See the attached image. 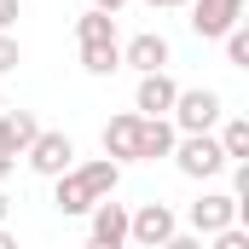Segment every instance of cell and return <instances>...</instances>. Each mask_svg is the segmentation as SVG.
<instances>
[{"instance_id":"cell-1","label":"cell","mask_w":249,"mask_h":249,"mask_svg":"<svg viewBox=\"0 0 249 249\" xmlns=\"http://www.w3.org/2000/svg\"><path fill=\"white\" fill-rule=\"evenodd\" d=\"M220 116H226V99L214 87H180L174 93V110H168V122L180 127V133H214Z\"/></svg>"},{"instance_id":"cell-2","label":"cell","mask_w":249,"mask_h":249,"mask_svg":"<svg viewBox=\"0 0 249 249\" xmlns=\"http://www.w3.org/2000/svg\"><path fill=\"white\" fill-rule=\"evenodd\" d=\"M168 157L180 162V174H186V180H214V174L226 168V151H220V139H214V133H180Z\"/></svg>"},{"instance_id":"cell-3","label":"cell","mask_w":249,"mask_h":249,"mask_svg":"<svg viewBox=\"0 0 249 249\" xmlns=\"http://www.w3.org/2000/svg\"><path fill=\"white\" fill-rule=\"evenodd\" d=\"M174 232H180V220H174V209H168V203H139V209H127V244L162 249Z\"/></svg>"},{"instance_id":"cell-4","label":"cell","mask_w":249,"mask_h":249,"mask_svg":"<svg viewBox=\"0 0 249 249\" xmlns=\"http://www.w3.org/2000/svg\"><path fill=\"white\" fill-rule=\"evenodd\" d=\"M197 41H220L232 23H244V0H186Z\"/></svg>"},{"instance_id":"cell-5","label":"cell","mask_w":249,"mask_h":249,"mask_svg":"<svg viewBox=\"0 0 249 249\" xmlns=\"http://www.w3.org/2000/svg\"><path fill=\"white\" fill-rule=\"evenodd\" d=\"M23 157H29V168H35L41 180H53V174H64V168L75 162V145H70V133H47V127H41Z\"/></svg>"},{"instance_id":"cell-6","label":"cell","mask_w":249,"mask_h":249,"mask_svg":"<svg viewBox=\"0 0 249 249\" xmlns=\"http://www.w3.org/2000/svg\"><path fill=\"white\" fill-rule=\"evenodd\" d=\"M174 75L168 70H139V87H133V110L139 116H168L174 110Z\"/></svg>"},{"instance_id":"cell-7","label":"cell","mask_w":249,"mask_h":249,"mask_svg":"<svg viewBox=\"0 0 249 249\" xmlns=\"http://www.w3.org/2000/svg\"><path fill=\"white\" fill-rule=\"evenodd\" d=\"M238 220V197L232 191H203L197 203H191V232L197 238H214L220 226H232Z\"/></svg>"},{"instance_id":"cell-8","label":"cell","mask_w":249,"mask_h":249,"mask_svg":"<svg viewBox=\"0 0 249 249\" xmlns=\"http://www.w3.org/2000/svg\"><path fill=\"white\" fill-rule=\"evenodd\" d=\"M87 214H93V226H87V232H93V249H122L127 244V203L99 197Z\"/></svg>"},{"instance_id":"cell-9","label":"cell","mask_w":249,"mask_h":249,"mask_svg":"<svg viewBox=\"0 0 249 249\" xmlns=\"http://www.w3.org/2000/svg\"><path fill=\"white\" fill-rule=\"evenodd\" d=\"M174 58V47H168V35H157V29H145V35H133L122 47V64L127 70H168Z\"/></svg>"},{"instance_id":"cell-10","label":"cell","mask_w":249,"mask_h":249,"mask_svg":"<svg viewBox=\"0 0 249 249\" xmlns=\"http://www.w3.org/2000/svg\"><path fill=\"white\" fill-rule=\"evenodd\" d=\"M174 139H180V127L168 122V116H139V151H133V162H157V157H168Z\"/></svg>"},{"instance_id":"cell-11","label":"cell","mask_w":249,"mask_h":249,"mask_svg":"<svg viewBox=\"0 0 249 249\" xmlns=\"http://www.w3.org/2000/svg\"><path fill=\"white\" fill-rule=\"evenodd\" d=\"M133 151H139V110H122V116L105 122V157L133 162Z\"/></svg>"},{"instance_id":"cell-12","label":"cell","mask_w":249,"mask_h":249,"mask_svg":"<svg viewBox=\"0 0 249 249\" xmlns=\"http://www.w3.org/2000/svg\"><path fill=\"white\" fill-rule=\"evenodd\" d=\"M35 133H41L35 110H6V116H0V151H6L12 162H18V157L29 151V139H35Z\"/></svg>"},{"instance_id":"cell-13","label":"cell","mask_w":249,"mask_h":249,"mask_svg":"<svg viewBox=\"0 0 249 249\" xmlns=\"http://www.w3.org/2000/svg\"><path fill=\"white\" fill-rule=\"evenodd\" d=\"M53 203H58V214H87V209H93V191L81 186L75 162H70L64 174H53Z\"/></svg>"},{"instance_id":"cell-14","label":"cell","mask_w":249,"mask_h":249,"mask_svg":"<svg viewBox=\"0 0 249 249\" xmlns=\"http://www.w3.org/2000/svg\"><path fill=\"white\" fill-rule=\"evenodd\" d=\"M75 174H81V186L93 191V203H99V197H116V186H122V162H116V157H93V162H81Z\"/></svg>"},{"instance_id":"cell-15","label":"cell","mask_w":249,"mask_h":249,"mask_svg":"<svg viewBox=\"0 0 249 249\" xmlns=\"http://www.w3.org/2000/svg\"><path fill=\"white\" fill-rule=\"evenodd\" d=\"M75 41H81V47H93V41H116V12L87 6V12L75 18Z\"/></svg>"},{"instance_id":"cell-16","label":"cell","mask_w":249,"mask_h":249,"mask_svg":"<svg viewBox=\"0 0 249 249\" xmlns=\"http://www.w3.org/2000/svg\"><path fill=\"white\" fill-rule=\"evenodd\" d=\"M81 70H87V75H116V70H122V41H93V47H81Z\"/></svg>"},{"instance_id":"cell-17","label":"cell","mask_w":249,"mask_h":249,"mask_svg":"<svg viewBox=\"0 0 249 249\" xmlns=\"http://www.w3.org/2000/svg\"><path fill=\"white\" fill-rule=\"evenodd\" d=\"M220 151H226V162H238V157H249V116H220Z\"/></svg>"},{"instance_id":"cell-18","label":"cell","mask_w":249,"mask_h":249,"mask_svg":"<svg viewBox=\"0 0 249 249\" xmlns=\"http://www.w3.org/2000/svg\"><path fill=\"white\" fill-rule=\"evenodd\" d=\"M220 41H226V64H238V70H249V29H244V23H232V29H226Z\"/></svg>"},{"instance_id":"cell-19","label":"cell","mask_w":249,"mask_h":249,"mask_svg":"<svg viewBox=\"0 0 249 249\" xmlns=\"http://www.w3.org/2000/svg\"><path fill=\"white\" fill-rule=\"evenodd\" d=\"M18 64H23V53H18L12 29H0V75H6V70H18Z\"/></svg>"},{"instance_id":"cell-20","label":"cell","mask_w":249,"mask_h":249,"mask_svg":"<svg viewBox=\"0 0 249 249\" xmlns=\"http://www.w3.org/2000/svg\"><path fill=\"white\" fill-rule=\"evenodd\" d=\"M18 12H23V0H0V29H12V23H18Z\"/></svg>"},{"instance_id":"cell-21","label":"cell","mask_w":249,"mask_h":249,"mask_svg":"<svg viewBox=\"0 0 249 249\" xmlns=\"http://www.w3.org/2000/svg\"><path fill=\"white\" fill-rule=\"evenodd\" d=\"M151 12H168V6H186V0H145Z\"/></svg>"},{"instance_id":"cell-22","label":"cell","mask_w":249,"mask_h":249,"mask_svg":"<svg viewBox=\"0 0 249 249\" xmlns=\"http://www.w3.org/2000/svg\"><path fill=\"white\" fill-rule=\"evenodd\" d=\"M93 6H99V12H122L127 0H93Z\"/></svg>"},{"instance_id":"cell-23","label":"cell","mask_w":249,"mask_h":249,"mask_svg":"<svg viewBox=\"0 0 249 249\" xmlns=\"http://www.w3.org/2000/svg\"><path fill=\"white\" fill-rule=\"evenodd\" d=\"M6 174H12V157H6V151H0V180H6Z\"/></svg>"},{"instance_id":"cell-24","label":"cell","mask_w":249,"mask_h":249,"mask_svg":"<svg viewBox=\"0 0 249 249\" xmlns=\"http://www.w3.org/2000/svg\"><path fill=\"white\" fill-rule=\"evenodd\" d=\"M6 209H12V197H6V191H0V220H6Z\"/></svg>"}]
</instances>
